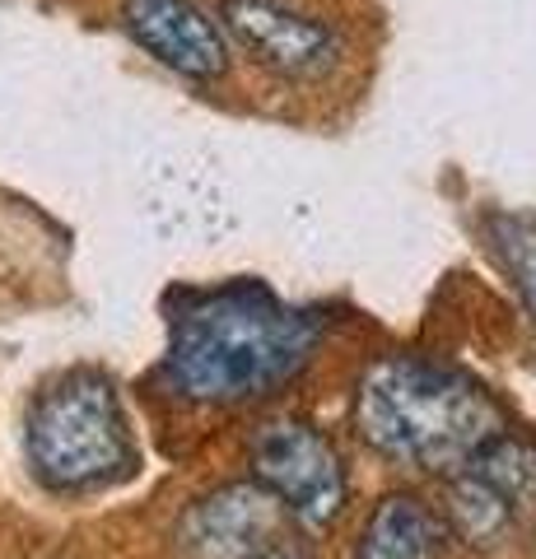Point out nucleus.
Masks as SVG:
<instances>
[{"label": "nucleus", "mask_w": 536, "mask_h": 559, "mask_svg": "<svg viewBox=\"0 0 536 559\" xmlns=\"http://www.w3.org/2000/svg\"><path fill=\"white\" fill-rule=\"evenodd\" d=\"M462 471H472V476H480L490 489H499L517 518L536 509V443L517 439L513 429H499L495 439L480 443L476 457Z\"/></svg>", "instance_id": "10"}, {"label": "nucleus", "mask_w": 536, "mask_h": 559, "mask_svg": "<svg viewBox=\"0 0 536 559\" xmlns=\"http://www.w3.org/2000/svg\"><path fill=\"white\" fill-rule=\"evenodd\" d=\"M281 503L257 480H234L201 495L178 522V546L187 559H252L275 546Z\"/></svg>", "instance_id": "7"}, {"label": "nucleus", "mask_w": 536, "mask_h": 559, "mask_svg": "<svg viewBox=\"0 0 536 559\" xmlns=\"http://www.w3.org/2000/svg\"><path fill=\"white\" fill-rule=\"evenodd\" d=\"M439 513L448 522V536L472 550L504 546L509 532L517 527V513L509 509V499L499 489H490L480 476H472V471H453L448 476V503Z\"/></svg>", "instance_id": "9"}, {"label": "nucleus", "mask_w": 536, "mask_h": 559, "mask_svg": "<svg viewBox=\"0 0 536 559\" xmlns=\"http://www.w3.org/2000/svg\"><path fill=\"white\" fill-rule=\"evenodd\" d=\"M252 480L308 532H326L350 503V480L336 443L299 415L266 419L248 443Z\"/></svg>", "instance_id": "4"}, {"label": "nucleus", "mask_w": 536, "mask_h": 559, "mask_svg": "<svg viewBox=\"0 0 536 559\" xmlns=\"http://www.w3.org/2000/svg\"><path fill=\"white\" fill-rule=\"evenodd\" d=\"M24 452L38 485L65 499L122 485L141 462L122 396L108 373L94 369L61 373L33 396Z\"/></svg>", "instance_id": "3"}, {"label": "nucleus", "mask_w": 536, "mask_h": 559, "mask_svg": "<svg viewBox=\"0 0 536 559\" xmlns=\"http://www.w3.org/2000/svg\"><path fill=\"white\" fill-rule=\"evenodd\" d=\"M215 24L224 43L248 51V61L271 70L275 80H318L341 57L336 28L285 0H219Z\"/></svg>", "instance_id": "5"}, {"label": "nucleus", "mask_w": 536, "mask_h": 559, "mask_svg": "<svg viewBox=\"0 0 536 559\" xmlns=\"http://www.w3.org/2000/svg\"><path fill=\"white\" fill-rule=\"evenodd\" d=\"M448 522L415 489H392L369 509L350 559H448Z\"/></svg>", "instance_id": "8"}, {"label": "nucleus", "mask_w": 536, "mask_h": 559, "mask_svg": "<svg viewBox=\"0 0 536 559\" xmlns=\"http://www.w3.org/2000/svg\"><path fill=\"white\" fill-rule=\"evenodd\" d=\"M122 28L164 70L211 84L229 66V43L196 0H122Z\"/></svg>", "instance_id": "6"}, {"label": "nucleus", "mask_w": 536, "mask_h": 559, "mask_svg": "<svg viewBox=\"0 0 536 559\" xmlns=\"http://www.w3.org/2000/svg\"><path fill=\"white\" fill-rule=\"evenodd\" d=\"M355 433L392 466L453 476L504 425L499 401L462 369L420 355H383L355 382Z\"/></svg>", "instance_id": "2"}, {"label": "nucleus", "mask_w": 536, "mask_h": 559, "mask_svg": "<svg viewBox=\"0 0 536 559\" xmlns=\"http://www.w3.org/2000/svg\"><path fill=\"white\" fill-rule=\"evenodd\" d=\"M252 559H308V555H299V550H289V546H281V540H275V546H266L262 555H252Z\"/></svg>", "instance_id": "12"}, {"label": "nucleus", "mask_w": 536, "mask_h": 559, "mask_svg": "<svg viewBox=\"0 0 536 559\" xmlns=\"http://www.w3.org/2000/svg\"><path fill=\"white\" fill-rule=\"evenodd\" d=\"M322 326L281 304L266 285L192 294L168 318L164 378L196 406H243L289 388L308 369Z\"/></svg>", "instance_id": "1"}, {"label": "nucleus", "mask_w": 536, "mask_h": 559, "mask_svg": "<svg viewBox=\"0 0 536 559\" xmlns=\"http://www.w3.org/2000/svg\"><path fill=\"white\" fill-rule=\"evenodd\" d=\"M480 234H486L499 271L513 280L527 318L536 322V215H527V210H490L480 219Z\"/></svg>", "instance_id": "11"}]
</instances>
